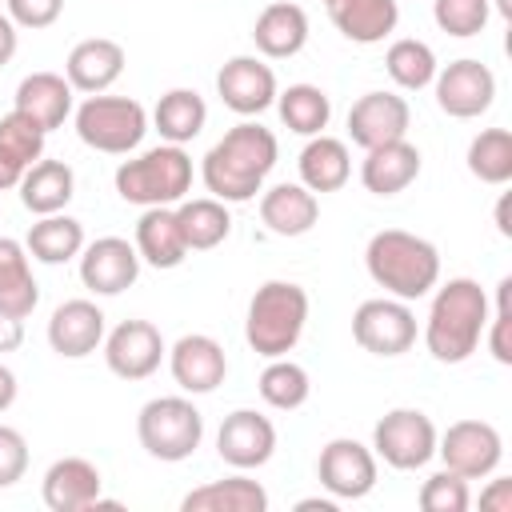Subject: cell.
<instances>
[{"label": "cell", "mask_w": 512, "mask_h": 512, "mask_svg": "<svg viewBox=\"0 0 512 512\" xmlns=\"http://www.w3.org/2000/svg\"><path fill=\"white\" fill-rule=\"evenodd\" d=\"M408 124H412V108L396 92H364L348 108V136L364 152L376 144H388V140H404Z\"/></svg>", "instance_id": "18"}, {"label": "cell", "mask_w": 512, "mask_h": 512, "mask_svg": "<svg viewBox=\"0 0 512 512\" xmlns=\"http://www.w3.org/2000/svg\"><path fill=\"white\" fill-rule=\"evenodd\" d=\"M184 512H264L268 508V492L260 480L236 472L224 480H208L200 488H192L180 500Z\"/></svg>", "instance_id": "30"}, {"label": "cell", "mask_w": 512, "mask_h": 512, "mask_svg": "<svg viewBox=\"0 0 512 512\" xmlns=\"http://www.w3.org/2000/svg\"><path fill=\"white\" fill-rule=\"evenodd\" d=\"M324 4H328V0H324Z\"/></svg>", "instance_id": "52"}, {"label": "cell", "mask_w": 512, "mask_h": 512, "mask_svg": "<svg viewBox=\"0 0 512 512\" xmlns=\"http://www.w3.org/2000/svg\"><path fill=\"white\" fill-rule=\"evenodd\" d=\"M432 92H436V104H440L444 116H452V120H476L496 100V72L484 60L464 56V60H452V64L436 68Z\"/></svg>", "instance_id": "12"}, {"label": "cell", "mask_w": 512, "mask_h": 512, "mask_svg": "<svg viewBox=\"0 0 512 512\" xmlns=\"http://www.w3.org/2000/svg\"><path fill=\"white\" fill-rule=\"evenodd\" d=\"M496 228H500V236H512V224H508V192L496 204Z\"/></svg>", "instance_id": "49"}, {"label": "cell", "mask_w": 512, "mask_h": 512, "mask_svg": "<svg viewBox=\"0 0 512 512\" xmlns=\"http://www.w3.org/2000/svg\"><path fill=\"white\" fill-rule=\"evenodd\" d=\"M368 276L396 300H420L440 284V252L432 240L404 232V228H380L372 232L364 248Z\"/></svg>", "instance_id": "3"}, {"label": "cell", "mask_w": 512, "mask_h": 512, "mask_svg": "<svg viewBox=\"0 0 512 512\" xmlns=\"http://www.w3.org/2000/svg\"><path fill=\"white\" fill-rule=\"evenodd\" d=\"M44 140L48 132L32 124L24 112L12 108L8 116H0V192L24 180V172L44 156Z\"/></svg>", "instance_id": "27"}, {"label": "cell", "mask_w": 512, "mask_h": 512, "mask_svg": "<svg viewBox=\"0 0 512 512\" xmlns=\"http://www.w3.org/2000/svg\"><path fill=\"white\" fill-rule=\"evenodd\" d=\"M468 172L480 184H508L512 180V132L508 128H480L468 144Z\"/></svg>", "instance_id": "39"}, {"label": "cell", "mask_w": 512, "mask_h": 512, "mask_svg": "<svg viewBox=\"0 0 512 512\" xmlns=\"http://www.w3.org/2000/svg\"><path fill=\"white\" fill-rule=\"evenodd\" d=\"M384 68H388V76H392V84L396 88H404V92H420V88H428L432 80H436V52L424 44V40H416V36H400V40H392L388 44V52H384Z\"/></svg>", "instance_id": "38"}, {"label": "cell", "mask_w": 512, "mask_h": 512, "mask_svg": "<svg viewBox=\"0 0 512 512\" xmlns=\"http://www.w3.org/2000/svg\"><path fill=\"white\" fill-rule=\"evenodd\" d=\"M24 344V320L0 312V352H16Z\"/></svg>", "instance_id": "46"}, {"label": "cell", "mask_w": 512, "mask_h": 512, "mask_svg": "<svg viewBox=\"0 0 512 512\" xmlns=\"http://www.w3.org/2000/svg\"><path fill=\"white\" fill-rule=\"evenodd\" d=\"M20 188V204L32 212V216H52V212H64L72 192H76V176L64 160H36L24 180L16 184Z\"/></svg>", "instance_id": "32"}, {"label": "cell", "mask_w": 512, "mask_h": 512, "mask_svg": "<svg viewBox=\"0 0 512 512\" xmlns=\"http://www.w3.org/2000/svg\"><path fill=\"white\" fill-rule=\"evenodd\" d=\"M176 220H180V232H184L188 252H208V248L224 244L228 232H232L228 204L216 200V196H184L176 204Z\"/></svg>", "instance_id": "34"}, {"label": "cell", "mask_w": 512, "mask_h": 512, "mask_svg": "<svg viewBox=\"0 0 512 512\" xmlns=\"http://www.w3.org/2000/svg\"><path fill=\"white\" fill-rule=\"evenodd\" d=\"M492 4H496V12H500V16H504V20H508V16H512V0H492Z\"/></svg>", "instance_id": "51"}, {"label": "cell", "mask_w": 512, "mask_h": 512, "mask_svg": "<svg viewBox=\"0 0 512 512\" xmlns=\"http://www.w3.org/2000/svg\"><path fill=\"white\" fill-rule=\"evenodd\" d=\"M416 312L408 308V300H396V296H376V300H364L356 312H352V340L372 352V356H404L412 344H416Z\"/></svg>", "instance_id": "9"}, {"label": "cell", "mask_w": 512, "mask_h": 512, "mask_svg": "<svg viewBox=\"0 0 512 512\" xmlns=\"http://www.w3.org/2000/svg\"><path fill=\"white\" fill-rule=\"evenodd\" d=\"M276 112H280L288 132L320 136L328 128V120H332V100L316 84H288L284 92H276Z\"/></svg>", "instance_id": "36"}, {"label": "cell", "mask_w": 512, "mask_h": 512, "mask_svg": "<svg viewBox=\"0 0 512 512\" xmlns=\"http://www.w3.org/2000/svg\"><path fill=\"white\" fill-rule=\"evenodd\" d=\"M436 456L464 480H484L504 460V436L488 420H456L436 436Z\"/></svg>", "instance_id": "10"}, {"label": "cell", "mask_w": 512, "mask_h": 512, "mask_svg": "<svg viewBox=\"0 0 512 512\" xmlns=\"http://www.w3.org/2000/svg\"><path fill=\"white\" fill-rule=\"evenodd\" d=\"M76 120V136L104 152V156H128L140 148L144 132H148V112L140 100L132 96H108V92H96V96H84L80 108L72 112Z\"/></svg>", "instance_id": "6"}, {"label": "cell", "mask_w": 512, "mask_h": 512, "mask_svg": "<svg viewBox=\"0 0 512 512\" xmlns=\"http://www.w3.org/2000/svg\"><path fill=\"white\" fill-rule=\"evenodd\" d=\"M24 248L40 264H68V260H76L84 252V224L76 216H68V212L40 216L24 236Z\"/></svg>", "instance_id": "35"}, {"label": "cell", "mask_w": 512, "mask_h": 512, "mask_svg": "<svg viewBox=\"0 0 512 512\" xmlns=\"http://www.w3.org/2000/svg\"><path fill=\"white\" fill-rule=\"evenodd\" d=\"M256 388H260V400H264L268 408H276V412H296V408H304L308 396H312V376H308L304 364H296V360H288V356H272V360L264 364Z\"/></svg>", "instance_id": "37"}, {"label": "cell", "mask_w": 512, "mask_h": 512, "mask_svg": "<svg viewBox=\"0 0 512 512\" xmlns=\"http://www.w3.org/2000/svg\"><path fill=\"white\" fill-rule=\"evenodd\" d=\"M116 196L136 208H160V204H180L192 192V156L184 144H156L140 156H128L116 176Z\"/></svg>", "instance_id": "5"}, {"label": "cell", "mask_w": 512, "mask_h": 512, "mask_svg": "<svg viewBox=\"0 0 512 512\" xmlns=\"http://www.w3.org/2000/svg\"><path fill=\"white\" fill-rule=\"evenodd\" d=\"M204 124H208V104L196 88H168L152 108V128L160 132L164 144H188L204 132Z\"/></svg>", "instance_id": "33"}, {"label": "cell", "mask_w": 512, "mask_h": 512, "mask_svg": "<svg viewBox=\"0 0 512 512\" xmlns=\"http://www.w3.org/2000/svg\"><path fill=\"white\" fill-rule=\"evenodd\" d=\"M124 64H128V56H124V48H120L116 40H108V36H88V40H80V44L68 52L64 76H68L72 92L96 96V92H108V88L120 80Z\"/></svg>", "instance_id": "21"}, {"label": "cell", "mask_w": 512, "mask_h": 512, "mask_svg": "<svg viewBox=\"0 0 512 512\" xmlns=\"http://www.w3.org/2000/svg\"><path fill=\"white\" fill-rule=\"evenodd\" d=\"M276 92H280L276 88V72L260 56H232L216 72V96L236 116H260L264 108L276 104Z\"/></svg>", "instance_id": "15"}, {"label": "cell", "mask_w": 512, "mask_h": 512, "mask_svg": "<svg viewBox=\"0 0 512 512\" xmlns=\"http://www.w3.org/2000/svg\"><path fill=\"white\" fill-rule=\"evenodd\" d=\"M308 292L296 280H264L252 300H248V316H244V340L256 356L272 360V356H288L308 324Z\"/></svg>", "instance_id": "4"}, {"label": "cell", "mask_w": 512, "mask_h": 512, "mask_svg": "<svg viewBox=\"0 0 512 512\" xmlns=\"http://www.w3.org/2000/svg\"><path fill=\"white\" fill-rule=\"evenodd\" d=\"M216 452L236 472L264 468L276 452V424L256 408H236L224 416V424L216 432Z\"/></svg>", "instance_id": "14"}, {"label": "cell", "mask_w": 512, "mask_h": 512, "mask_svg": "<svg viewBox=\"0 0 512 512\" xmlns=\"http://www.w3.org/2000/svg\"><path fill=\"white\" fill-rule=\"evenodd\" d=\"M480 508L484 512H512V480L508 476L488 480V488L480 492Z\"/></svg>", "instance_id": "45"}, {"label": "cell", "mask_w": 512, "mask_h": 512, "mask_svg": "<svg viewBox=\"0 0 512 512\" xmlns=\"http://www.w3.org/2000/svg\"><path fill=\"white\" fill-rule=\"evenodd\" d=\"M16 392H20L16 372H12L8 364H0V412H8V408L16 404Z\"/></svg>", "instance_id": "48"}, {"label": "cell", "mask_w": 512, "mask_h": 512, "mask_svg": "<svg viewBox=\"0 0 512 512\" xmlns=\"http://www.w3.org/2000/svg\"><path fill=\"white\" fill-rule=\"evenodd\" d=\"M140 276V252L124 236H100L80 252V280L92 296H120Z\"/></svg>", "instance_id": "16"}, {"label": "cell", "mask_w": 512, "mask_h": 512, "mask_svg": "<svg viewBox=\"0 0 512 512\" xmlns=\"http://www.w3.org/2000/svg\"><path fill=\"white\" fill-rule=\"evenodd\" d=\"M28 472V440L12 428L0 424V488H12Z\"/></svg>", "instance_id": "43"}, {"label": "cell", "mask_w": 512, "mask_h": 512, "mask_svg": "<svg viewBox=\"0 0 512 512\" xmlns=\"http://www.w3.org/2000/svg\"><path fill=\"white\" fill-rule=\"evenodd\" d=\"M48 344L64 360H84L104 344V312L96 300H64L48 320Z\"/></svg>", "instance_id": "20"}, {"label": "cell", "mask_w": 512, "mask_h": 512, "mask_svg": "<svg viewBox=\"0 0 512 512\" xmlns=\"http://www.w3.org/2000/svg\"><path fill=\"white\" fill-rule=\"evenodd\" d=\"M16 112H24L44 132L60 128L72 116V84L60 72H32L16 84Z\"/></svg>", "instance_id": "24"}, {"label": "cell", "mask_w": 512, "mask_h": 512, "mask_svg": "<svg viewBox=\"0 0 512 512\" xmlns=\"http://www.w3.org/2000/svg\"><path fill=\"white\" fill-rule=\"evenodd\" d=\"M168 368H172V380L188 396H208V392H216L224 384L228 356H224L220 340H212L204 332H188L168 348Z\"/></svg>", "instance_id": "17"}, {"label": "cell", "mask_w": 512, "mask_h": 512, "mask_svg": "<svg viewBox=\"0 0 512 512\" xmlns=\"http://www.w3.org/2000/svg\"><path fill=\"white\" fill-rule=\"evenodd\" d=\"M136 252H140V264H152V268H180L184 256H188V244H184V232H180V220H176V204H160V208H144V216L136 220Z\"/></svg>", "instance_id": "25"}, {"label": "cell", "mask_w": 512, "mask_h": 512, "mask_svg": "<svg viewBox=\"0 0 512 512\" xmlns=\"http://www.w3.org/2000/svg\"><path fill=\"white\" fill-rule=\"evenodd\" d=\"M300 184L308 192H340L352 176V152L344 140L336 136H308V144L300 148Z\"/></svg>", "instance_id": "29"}, {"label": "cell", "mask_w": 512, "mask_h": 512, "mask_svg": "<svg viewBox=\"0 0 512 512\" xmlns=\"http://www.w3.org/2000/svg\"><path fill=\"white\" fill-rule=\"evenodd\" d=\"M492 16V0H432V20L440 32L456 36V40H468V36H480L484 24Z\"/></svg>", "instance_id": "40"}, {"label": "cell", "mask_w": 512, "mask_h": 512, "mask_svg": "<svg viewBox=\"0 0 512 512\" xmlns=\"http://www.w3.org/2000/svg\"><path fill=\"white\" fill-rule=\"evenodd\" d=\"M260 220L276 236H304L320 220V200L304 184H276L260 192Z\"/></svg>", "instance_id": "28"}, {"label": "cell", "mask_w": 512, "mask_h": 512, "mask_svg": "<svg viewBox=\"0 0 512 512\" xmlns=\"http://www.w3.org/2000/svg\"><path fill=\"white\" fill-rule=\"evenodd\" d=\"M40 304V284L28 264V248L12 236H0V312L4 316H32Z\"/></svg>", "instance_id": "31"}, {"label": "cell", "mask_w": 512, "mask_h": 512, "mask_svg": "<svg viewBox=\"0 0 512 512\" xmlns=\"http://www.w3.org/2000/svg\"><path fill=\"white\" fill-rule=\"evenodd\" d=\"M252 40H256V52L260 56L288 60V56H296L308 44V12L300 4H292V0H276V4H268L256 16Z\"/></svg>", "instance_id": "23"}, {"label": "cell", "mask_w": 512, "mask_h": 512, "mask_svg": "<svg viewBox=\"0 0 512 512\" xmlns=\"http://www.w3.org/2000/svg\"><path fill=\"white\" fill-rule=\"evenodd\" d=\"M436 424L420 408H392L372 428V452L396 472H416L436 456Z\"/></svg>", "instance_id": "8"}, {"label": "cell", "mask_w": 512, "mask_h": 512, "mask_svg": "<svg viewBox=\"0 0 512 512\" xmlns=\"http://www.w3.org/2000/svg\"><path fill=\"white\" fill-rule=\"evenodd\" d=\"M312 508H320V512H336V500H320V496H312V500H300V504H296V512H312Z\"/></svg>", "instance_id": "50"}, {"label": "cell", "mask_w": 512, "mask_h": 512, "mask_svg": "<svg viewBox=\"0 0 512 512\" xmlns=\"http://www.w3.org/2000/svg\"><path fill=\"white\" fill-rule=\"evenodd\" d=\"M104 492V476L84 456H60L40 480V496L52 512H88Z\"/></svg>", "instance_id": "19"}, {"label": "cell", "mask_w": 512, "mask_h": 512, "mask_svg": "<svg viewBox=\"0 0 512 512\" xmlns=\"http://www.w3.org/2000/svg\"><path fill=\"white\" fill-rule=\"evenodd\" d=\"M488 292L472 276H452L448 284H436L428 320H424V348L440 364H464L488 328Z\"/></svg>", "instance_id": "2"}, {"label": "cell", "mask_w": 512, "mask_h": 512, "mask_svg": "<svg viewBox=\"0 0 512 512\" xmlns=\"http://www.w3.org/2000/svg\"><path fill=\"white\" fill-rule=\"evenodd\" d=\"M276 156H280L276 132L256 120H240L204 152L200 180L216 200L248 204L264 188L268 172L276 168Z\"/></svg>", "instance_id": "1"}, {"label": "cell", "mask_w": 512, "mask_h": 512, "mask_svg": "<svg viewBox=\"0 0 512 512\" xmlns=\"http://www.w3.org/2000/svg\"><path fill=\"white\" fill-rule=\"evenodd\" d=\"M376 452L352 436H336L316 456V480L332 500H360L376 488Z\"/></svg>", "instance_id": "11"}, {"label": "cell", "mask_w": 512, "mask_h": 512, "mask_svg": "<svg viewBox=\"0 0 512 512\" xmlns=\"http://www.w3.org/2000/svg\"><path fill=\"white\" fill-rule=\"evenodd\" d=\"M4 4H8L12 24L16 28H32V32L52 28L60 20V12H64V0H4Z\"/></svg>", "instance_id": "44"}, {"label": "cell", "mask_w": 512, "mask_h": 512, "mask_svg": "<svg viewBox=\"0 0 512 512\" xmlns=\"http://www.w3.org/2000/svg\"><path fill=\"white\" fill-rule=\"evenodd\" d=\"M484 340H488V352L496 356V364H512V276H504L496 284V312H488Z\"/></svg>", "instance_id": "42"}, {"label": "cell", "mask_w": 512, "mask_h": 512, "mask_svg": "<svg viewBox=\"0 0 512 512\" xmlns=\"http://www.w3.org/2000/svg\"><path fill=\"white\" fill-rule=\"evenodd\" d=\"M420 176V148L404 140H388V144H376L364 152V164H360V184L372 192V196H396L404 192L412 180Z\"/></svg>", "instance_id": "22"}, {"label": "cell", "mask_w": 512, "mask_h": 512, "mask_svg": "<svg viewBox=\"0 0 512 512\" xmlns=\"http://www.w3.org/2000/svg\"><path fill=\"white\" fill-rule=\"evenodd\" d=\"M136 436H140V448L152 460L180 464V460H188L200 448L204 416H200V408L188 396H156V400H148L140 408Z\"/></svg>", "instance_id": "7"}, {"label": "cell", "mask_w": 512, "mask_h": 512, "mask_svg": "<svg viewBox=\"0 0 512 512\" xmlns=\"http://www.w3.org/2000/svg\"><path fill=\"white\" fill-rule=\"evenodd\" d=\"M420 508L424 512H468L472 504V492H468V480L452 468H440L432 472L424 484H420Z\"/></svg>", "instance_id": "41"}, {"label": "cell", "mask_w": 512, "mask_h": 512, "mask_svg": "<svg viewBox=\"0 0 512 512\" xmlns=\"http://www.w3.org/2000/svg\"><path fill=\"white\" fill-rule=\"evenodd\" d=\"M336 32L352 44H380L400 24V0H328Z\"/></svg>", "instance_id": "26"}, {"label": "cell", "mask_w": 512, "mask_h": 512, "mask_svg": "<svg viewBox=\"0 0 512 512\" xmlns=\"http://www.w3.org/2000/svg\"><path fill=\"white\" fill-rule=\"evenodd\" d=\"M100 348H104L108 372L120 380H148L168 356L164 336L152 320H120L112 332H104Z\"/></svg>", "instance_id": "13"}, {"label": "cell", "mask_w": 512, "mask_h": 512, "mask_svg": "<svg viewBox=\"0 0 512 512\" xmlns=\"http://www.w3.org/2000/svg\"><path fill=\"white\" fill-rule=\"evenodd\" d=\"M16 48H20V32H16L12 16H8V12H0V68L16 56Z\"/></svg>", "instance_id": "47"}]
</instances>
